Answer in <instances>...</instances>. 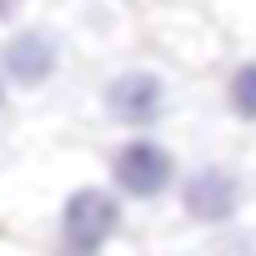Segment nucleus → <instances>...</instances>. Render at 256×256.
<instances>
[{"label": "nucleus", "instance_id": "obj_5", "mask_svg": "<svg viewBox=\"0 0 256 256\" xmlns=\"http://www.w3.org/2000/svg\"><path fill=\"white\" fill-rule=\"evenodd\" d=\"M241 206V181L226 166H196L181 181V211L196 226H226Z\"/></svg>", "mask_w": 256, "mask_h": 256}, {"label": "nucleus", "instance_id": "obj_3", "mask_svg": "<svg viewBox=\"0 0 256 256\" xmlns=\"http://www.w3.org/2000/svg\"><path fill=\"white\" fill-rule=\"evenodd\" d=\"M66 66V40L50 26H16L0 40V70L16 90H46Z\"/></svg>", "mask_w": 256, "mask_h": 256}, {"label": "nucleus", "instance_id": "obj_2", "mask_svg": "<svg viewBox=\"0 0 256 256\" xmlns=\"http://www.w3.org/2000/svg\"><path fill=\"white\" fill-rule=\"evenodd\" d=\"M100 106L116 126L126 131H151L156 120H166L171 110V90H166V76L151 70V66H126L106 80L100 90Z\"/></svg>", "mask_w": 256, "mask_h": 256}, {"label": "nucleus", "instance_id": "obj_7", "mask_svg": "<svg viewBox=\"0 0 256 256\" xmlns=\"http://www.w3.org/2000/svg\"><path fill=\"white\" fill-rule=\"evenodd\" d=\"M26 10H30V0H0V30L20 26V20H26Z\"/></svg>", "mask_w": 256, "mask_h": 256}, {"label": "nucleus", "instance_id": "obj_4", "mask_svg": "<svg viewBox=\"0 0 256 256\" xmlns=\"http://www.w3.org/2000/svg\"><path fill=\"white\" fill-rule=\"evenodd\" d=\"M110 176H116V186L131 196V201H156V196H166L176 186V156L156 136L141 131V136H131V141L116 151Z\"/></svg>", "mask_w": 256, "mask_h": 256}, {"label": "nucleus", "instance_id": "obj_8", "mask_svg": "<svg viewBox=\"0 0 256 256\" xmlns=\"http://www.w3.org/2000/svg\"><path fill=\"white\" fill-rule=\"evenodd\" d=\"M10 90H16V86L6 80V70H0V116H6V106H10Z\"/></svg>", "mask_w": 256, "mask_h": 256}, {"label": "nucleus", "instance_id": "obj_1", "mask_svg": "<svg viewBox=\"0 0 256 256\" xmlns=\"http://www.w3.org/2000/svg\"><path fill=\"white\" fill-rule=\"evenodd\" d=\"M120 231V201L106 186H76L60 206L56 256H100Z\"/></svg>", "mask_w": 256, "mask_h": 256}, {"label": "nucleus", "instance_id": "obj_6", "mask_svg": "<svg viewBox=\"0 0 256 256\" xmlns=\"http://www.w3.org/2000/svg\"><path fill=\"white\" fill-rule=\"evenodd\" d=\"M226 110L236 120L256 126V56L241 60V66H231V76H226Z\"/></svg>", "mask_w": 256, "mask_h": 256}]
</instances>
